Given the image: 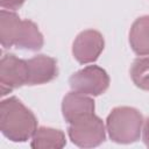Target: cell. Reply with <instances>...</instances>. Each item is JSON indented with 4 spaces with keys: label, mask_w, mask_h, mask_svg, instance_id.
<instances>
[{
    "label": "cell",
    "mask_w": 149,
    "mask_h": 149,
    "mask_svg": "<svg viewBox=\"0 0 149 149\" xmlns=\"http://www.w3.org/2000/svg\"><path fill=\"white\" fill-rule=\"evenodd\" d=\"M129 43L139 56H149V15L137 17L129 30Z\"/></svg>",
    "instance_id": "cell-9"
},
{
    "label": "cell",
    "mask_w": 149,
    "mask_h": 149,
    "mask_svg": "<svg viewBox=\"0 0 149 149\" xmlns=\"http://www.w3.org/2000/svg\"><path fill=\"white\" fill-rule=\"evenodd\" d=\"M69 84L72 91L86 95H100L109 86V77L107 72L98 65L85 66L69 78Z\"/></svg>",
    "instance_id": "cell-4"
},
{
    "label": "cell",
    "mask_w": 149,
    "mask_h": 149,
    "mask_svg": "<svg viewBox=\"0 0 149 149\" xmlns=\"http://www.w3.org/2000/svg\"><path fill=\"white\" fill-rule=\"evenodd\" d=\"M142 139L144 144L149 148V118L147 120H144L143 122V127H142Z\"/></svg>",
    "instance_id": "cell-15"
},
{
    "label": "cell",
    "mask_w": 149,
    "mask_h": 149,
    "mask_svg": "<svg viewBox=\"0 0 149 149\" xmlns=\"http://www.w3.org/2000/svg\"><path fill=\"white\" fill-rule=\"evenodd\" d=\"M68 134L73 144L80 148L100 146L106 139V128L102 120L94 113L69 123Z\"/></svg>",
    "instance_id": "cell-3"
},
{
    "label": "cell",
    "mask_w": 149,
    "mask_h": 149,
    "mask_svg": "<svg viewBox=\"0 0 149 149\" xmlns=\"http://www.w3.org/2000/svg\"><path fill=\"white\" fill-rule=\"evenodd\" d=\"M43 35L41 34L38 27L30 20H22L15 47L19 49L37 51L43 47Z\"/></svg>",
    "instance_id": "cell-12"
},
{
    "label": "cell",
    "mask_w": 149,
    "mask_h": 149,
    "mask_svg": "<svg viewBox=\"0 0 149 149\" xmlns=\"http://www.w3.org/2000/svg\"><path fill=\"white\" fill-rule=\"evenodd\" d=\"M37 129V119L16 97L3 99L0 104V130L13 142H26Z\"/></svg>",
    "instance_id": "cell-1"
},
{
    "label": "cell",
    "mask_w": 149,
    "mask_h": 149,
    "mask_svg": "<svg viewBox=\"0 0 149 149\" xmlns=\"http://www.w3.org/2000/svg\"><path fill=\"white\" fill-rule=\"evenodd\" d=\"M65 135L61 129L50 127H37L35 130L30 146L35 149H61L65 147Z\"/></svg>",
    "instance_id": "cell-11"
},
{
    "label": "cell",
    "mask_w": 149,
    "mask_h": 149,
    "mask_svg": "<svg viewBox=\"0 0 149 149\" xmlns=\"http://www.w3.org/2000/svg\"><path fill=\"white\" fill-rule=\"evenodd\" d=\"M28 81L27 85H42L54 80L58 76L57 62L47 55H37L27 59Z\"/></svg>",
    "instance_id": "cell-7"
},
{
    "label": "cell",
    "mask_w": 149,
    "mask_h": 149,
    "mask_svg": "<svg viewBox=\"0 0 149 149\" xmlns=\"http://www.w3.org/2000/svg\"><path fill=\"white\" fill-rule=\"evenodd\" d=\"M105 47L102 35L94 29H87L77 35L72 44V54L80 64L95 62Z\"/></svg>",
    "instance_id": "cell-6"
},
{
    "label": "cell",
    "mask_w": 149,
    "mask_h": 149,
    "mask_svg": "<svg viewBox=\"0 0 149 149\" xmlns=\"http://www.w3.org/2000/svg\"><path fill=\"white\" fill-rule=\"evenodd\" d=\"M94 113V100L83 93L69 92L62 101V114L68 123Z\"/></svg>",
    "instance_id": "cell-8"
},
{
    "label": "cell",
    "mask_w": 149,
    "mask_h": 149,
    "mask_svg": "<svg viewBox=\"0 0 149 149\" xmlns=\"http://www.w3.org/2000/svg\"><path fill=\"white\" fill-rule=\"evenodd\" d=\"M130 77L139 88L149 91V56L139 57L133 62Z\"/></svg>",
    "instance_id": "cell-13"
},
{
    "label": "cell",
    "mask_w": 149,
    "mask_h": 149,
    "mask_svg": "<svg viewBox=\"0 0 149 149\" xmlns=\"http://www.w3.org/2000/svg\"><path fill=\"white\" fill-rule=\"evenodd\" d=\"M21 24L22 20L16 13L6 9L0 12V42L3 48L15 47Z\"/></svg>",
    "instance_id": "cell-10"
},
{
    "label": "cell",
    "mask_w": 149,
    "mask_h": 149,
    "mask_svg": "<svg viewBox=\"0 0 149 149\" xmlns=\"http://www.w3.org/2000/svg\"><path fill=\"white\" fill-rule=\"evenodd\" d=\"M143 116L134 107L120 106L111 111L106 119V130L115 143L129 144L136 142L143 127Z\"/></svg>",
    "instance_id": "cell-2"
},
{
    "label": "cell",
    "mask_w": 149,
    "mask_h": 149,
    "mask_svg": "<svg viewBox=\"0 0 149 149\" xmlns=\"http://www.w3.org/2000/svg\"><path fill=\"white\" fill-rule=\"evenodd\" d=\"M28 64L13 54L2 56L0 61V94L3 97L14 88L27 85Z\"/></svg>",
    "instance_id": "cell-5"
},
{
    "label": "cell",
    "mask_w": 149,
    "mask_h": 149,
    "mask_svg": "<svg viewBox=\"0 0 149 149\" xmlns=\"http://www.w3.org/2000/svg\"><path fill=\"white\" fill-rule=\"evenodd\" d=\"M26 0H0V5L2 8L8 10H16L19 9Z\"/></svg>",
    "instance_id": "cell-14"
}]
</instances>
